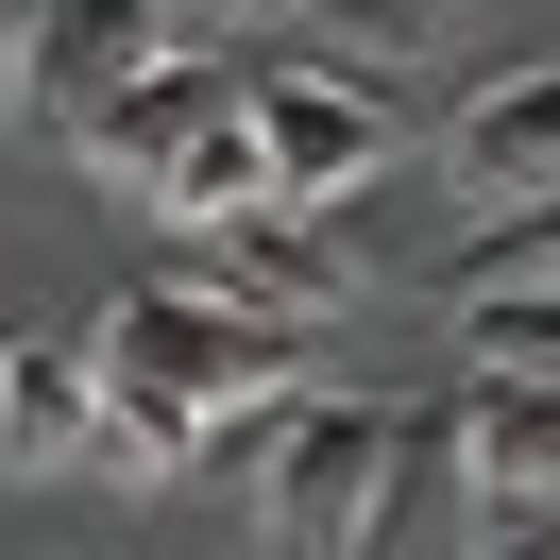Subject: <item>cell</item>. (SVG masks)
Returning a JSON list of instances; mask_svg holds the SVG:
<instances>
[{"mask_svg": "<svg viewBox=\"0 0 560 560\" xmlns=\"http://www.w3.org/2000/svg\"><path fill=\"white\" fill-rule=\"evenodd\" d=\"M442 442H458V510H544V492H560V390H526V374H458Z\"/></svg>", "mask_w": 560, "mask_h": 560, "instance_id": "ba28073f", "label": "cell"}, {"mask_svg": "<svg viewBox=\"0 0 560 560\" xmlns=\"http://www.w3.org/2000/svg\"><path fill=\"white\" fill-rule=\"evenodd\" d=\"M153 51H171L153 0H51V18H35V103L69 119V103H103L119 69H153Z\"/></svg>", "mask_w": 560, "mask_h": 560, "instance_id": "9c48e42d", "label": "cell"}, {"mask_svg": "<svg viewBox=\"0 0 560 560\" xmlns=\"http://www.w3.org/2000/svg\"><path fill=\"white\" fill-rule=\"evenodd\" d=\"M476 289H560V205L476 221V255H458V306H476Z\"/></svg>", "mask_w": 560, "mask_h": 560, "instance_id": "4fadbf2b", "label": "cell"}, {"mask_svg": "<svg viewBox=\"0 0 560 560\" xmlns=\"http://www.w3.org/2000/svg\"><path fill=\"white\" fill-rule=\"evenodd\" d=\"M35 103V18H18V0H0V119Z\"/></svg>", "mask_w": 560, "mask_h": 560, "instance_id": "2e32d148", "label": "cell"}, {"mask_svg": "<svg viewBox=\"0 0 560 560\" xmlns=\"http://www.w3.org/2000/svg\"><path fill=\"white\" fill-rule=\"evenodd\" d=\"M476 560H560V492L544 510H476Z\"/></svg>", "mask_w": 560, "mask_h": 560, "instance_id": "9a60e30c", "label": "cell"}, {"mask_svg": "<svg viewBox=\"0 0 560 560\" xmlns=\"http://www.w3.org/2000/svg\"><path fill=\"white\" fill-rule=\"evenodd\" d=\"M205 289L255 306V323H340L357 306V255L323 238V205H238V221H205Z\"/></svg>", "mask_w": 560, "mask_h": 560, "instance_id": "52a82bcc", "label": "cell"}, {"mask_svg": "<svg viewBox=\"0 0 560 560\" xmlns=\"http://www.w3.org/2000/svg\"><path fill=\"white\" fill-rule=\"evenodd\" d=\"M458 357H476V374L560 390V289H476V306H458Z\"/></svg>", "mask_w": 560, "mask_h": 560, "instance_id": "8fae6325", "label": "cell"}, {"mask_svg": "<svg viewBox=\"0 0 560 560\" xmlns=\"http://www.w3.org/2000/svg\"><path fill=\"white\" fill-rule=\"evenodd\" d=\"M238 205H272V153H255V103L221 85V119L187 137V171L153 187V221H187V238H205V221H238Z\"/></svg>", "mask_w": 560, "mask_h": 560, "instance_id": "30bf717a", "label": "cell"}, {"mask_svg": "<svg viewBox=\"0 0 560 560\" xmlns=\"http://www.w3.org/2000/svg\"><path fill=\"white\" fill-rule=\"evenodd\" d=\"M238 103H255V153H272V205H357V187L408 153L390 85H374V69H340V51H323V69H255Z\"/></svg>", "mask_w": 560, "mask_h": 560, "instance_id": "3957f363", "label": "cell"}, {"mask_svg": "<svg viewBox=\"0 0 560 560\" xmlns=\"http://www.w3.org/2000/svg\"><path fill=\"white\" fill-rule=\"evenodd\" d=\"M205 119H221V69H205V51H153V69H119L103 103H69V153H85L103 187H137V205H153V187L187 171Z\"/></svg>", "mask_w": 560, "mask_h": 560, "instance_id": "8992f818", "label": "cell"}, {"mask_svg": "<svg viewBox=\"0 0 560 560\" xmlns=\"http://www.w3.org/2000/svg\"><path fill=\"white\" fill-rule=\"evenodd\" d=\"M255 18H306V0H153V35L205 51V35H255Z\"/></svg>", "mask_w": 560, "mask_h": 560, "instance_id": "5bb4252c", "label": "cell"}, {"mask_svg": "<svg viewBox=\"0 0 560 560\" xmlns=\"http://www.w3.org/2000/svg\"><path fill=\"white\" fill-rule=\"evenodd\" d=\"M0 458H18V476H137V442H119L85 340H0Z\"/></svg>", "mask_w": 560, "mask_h": 560, "instance_id": "5b68a950", "label": "cell"}, {"mask_svg": "<svg viewBox=\"0 0 560 560\" xmlns=\"http://www.w3.org/2000/svg\"><path fill=\"white\" fill-rule=\"evenodd\" d=\"M85 357H103V408L137 424V442H171V458H205V424H238V408L289 390V340L255 306H221L205 272L187 289H119V306L85 323Z\"/></svg>", "mask_w": 560, "mask_h": 560, "instance_id": "6da1fadb", "label": "cell"}, {"mask_svg": "<svg viewBox=\"0 0 560 560\" xmlns=\"http://www.w3.org/2000/svg\"><path fill=\"white\" fill-rule=\"evenodd\" d=\"M255 476V526H272V560H357L390 510V408L374 390H272V408H238V442H205Z\"/></svg>", "mask_w": 560, "mask_h": 560, "instance_id": "7a4b0ae2", "label": "cell"}, {"mask_svg": "<svg viewBox=\"0 0 560 560\" xmlns=\"http://www.w3.org/2000/svg\"><path fill=\"white\" fill-rule=\"evenodd\" d=\"M442 205H458V221H526V205H560V51H544V69L458 85V119H442Z\"/></svg>", "mask_w": 560, "mask_h": 560, "instance_id": "277c9868", "label": "cell"}, {"mask_svg": "<svg viewBox=\"0 0 560 560\" xmlns=\"http://www.w3.org/2000/svg\"><path fill=\"white\" fill-rule=\"evenodd\" d=\"M458 0H306V35H340V69H390V51H424Z\"/></svg>", "mask_w": 560, "mask_h": 560, "instance_id": "7c38bea8", "label": "cell"}]
</instances>
